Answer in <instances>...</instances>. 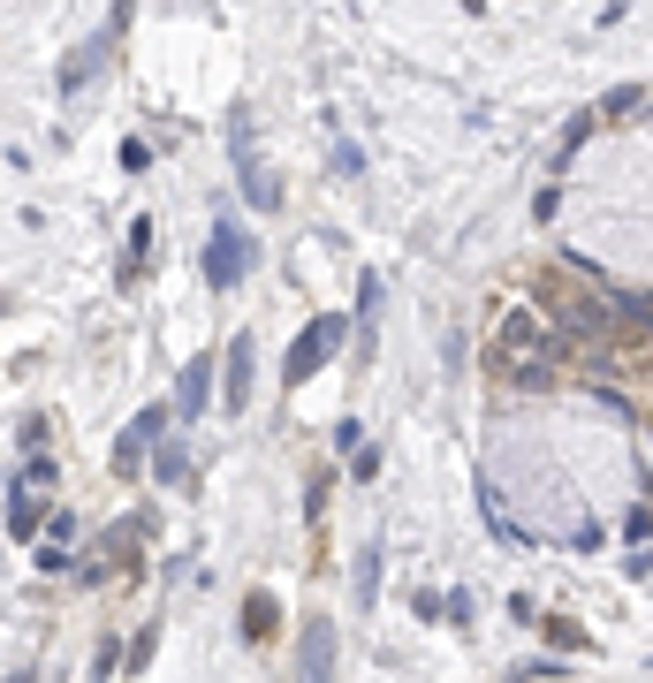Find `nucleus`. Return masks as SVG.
Here are the masks:
<instances>
[{
  "mask_svg": "<svg viewBox=\"0 0 653 683\" xmlns=\"http://www.w3.org/2000/svg\"><path fill=\"white\" fill-rule=\"evenodd\" d=\"M342 342H349V320H342V312H320V320H312L305 335L289 342V364H282V387H305V380L320 372V364L334 357V349H342Z\"/></svg>",
  "mask_w": 653,
  "mask_h": 683,
  "instance_id": "1",
  "label": "nucleus"
},
{
  "mask_svg": "<svg viewBox=\"0 0 653 683\" xmlns=\"http://www.w3.org/2000/svg\"><path fill=\"white\" fill-rule=\"evenodd\" d=\"M244 274H251V236H244V220L213 213V236H205V281H213V289H236Z\"/></svg>",
  "mask_w": 653,
  "mask_h": 683,
  "instance_id": "2",
  "label": "nucleus"
},
{
  "mask_svg": "<svg viewBox=\"0 0 653 683\" xmlns=\"http://www.w3.org/2000/svg\"><path fill=\"white\" fill-rule=\"evenodd\" d=\"M532 357H555V342L539 327V312H501V327H494V372H509V364H532Z\"/></svg>",
  "mask_w": 653,
  "mask_h": 683,
  "instance_id": "3",
  "label": "nucleus"
},
{
  "mask_svg": "<svg viewBox=\"0 0 653 683\" xmlns=\"http://www.w3.org/2000/svg\"><path fill=\"white\" fill-rule=\"evenodd\" d=\"M167 418H175V403H153V410H138V418L122 426V441H115V471H122V479L145 471V456L167 441Z\"/></svg>",
  "mask_w": 653,
  "mask_h": 683,
  "instance_id": "4",
  "label": "nucleus"
},
{
  "mask_svg": "<svg viewBox=\"0 0 653 683\" xmlns=\"http://www.w3.org/2000/svg\"><path fill=\"white\" fill-rule=\"evenodd\" d=\"M228 137H236V182H244V197H251L259 213H274V205H282V182L259 168V153H251V115H244V107L228 115Z\"/></svg>",
  "mask_w": 653,
  "mask_h": 683,
  "instance_id": "5",
  "label": "nucleus"
},
{
  "mask_svg": "<svg viewBox=\"0 0 653 683\" xmlns=\"http://www.w3.org/2000/svg\"><path fill=\"white\" fill-rule=\"evenodd\" d=\"M251 380H259V342L228 335V349H221V410H228V418L251 410Z\"/></svg>",
  "mask_w": 653,
  "mask_h": 683,
  "instance_id": "6",
  "label": "nucleus"
},
{
  "mask_svg": "<svg viewBox=\"0 0 653 683\" xmlns=\"http://www.w3.org/2000/svg\"><path fill=\"white\" fill-rule=\"evenodd\" d=\"M205 410H213V349L175 372V418H205Z\"/></svg>",
  "mask_w": 653,
  "mask_h": 683,
  "instance_id": "7",
  "label": "nucleus"
},
{
  "mask_svg": "<svg viewBox=\"0 0 653 683\" xmlns=\"http://www.w3.org/2000/svg\"><path fill=\"white\" fill-rule=\"evenodd\" d=\"M46 524H54V516L38 510V494H31V479L15 471V479H8V539H15V547H31V539H38Z\"/></svg>",
  "mask_w": 653,
  "mask_h": 683,
  "instance_id": "8",
  "label": "nucleus"
},
{
  "mask_svg": "<svg viewBox=\"0 0 653 683\" xmlns=\"http://www.w3.org/2000/svg\"><path fill=\"white\" fill-rule=\"evenodd\" d=\"M297 669H305V683H334V623H326V615L305 623V654H297Z\"/></svg>",
  "mask_w": 653,
  "mask_h": 683,
  "instance_id": "9",
  "label": "nucleus"
},
{
  "mask_svg": "<svg viewBox=\"0 0 653 683\" xmlns=\"http://www.w3.org/2000/svg\"><path fill=\"white\" fill-rule=\"evenodd\" d=\"M153 471H161V487H175V494L198 479V471H190V448H175V441H161V448H153Z\"/></svg>",
  "mask_w": 653,
  "mask_h": 683,
  "instance_id": "10",
  "label": "nucleus"
},
{
  "mask_svg": "<svg viewBox=\"0 0 653 683\" xmlns=\"http://www.w3.org/2000/svg\"><path fill=\"white\" fill-rule=\"evenodd\" d=\"M372 600H380V539L357 547V608H372Z\"/></svg>",
  "mask_w": 653,
  "mask_h": 683,
  "instance_id": "11",
  "label": "nucleus"
},
{
  "mask_svg": "<svg viewBox=\"0 0 653 683\" xmlns=\"http://www.w3.org/2000/svg\"><path fill=\"white\" fill-rule=\"evenodd\" d=\"M99 53H107V46H69V61H61V92H84V76L99 69Z\"/></svg>",
  "mask_w": 653,
  "mask_h": 683,
  "instance_id": "12",
  "label": "nucleus"
},
{
  "mask_svg": "<svg viewBox=\"0 0 653 683\" xmlns=\"http://www.w3.org/2000/svg\"><path fill=\"white\" fill-rule=\"evenodd\" d=\"M357 335H365V349L380 335V274H365V289H357Z\"/></svg>",
  "mask_w": 653,
  "mask_h": 683,
  "instance_id": "13",
  "label": "nucleus"
},
{
  "mask_svg": "<svg viewBox=\"0 0 653 683\" xmlns=\"http://www.w3.org/2000/svg\"><path fill=\"white\" fill-rule=\"evenodd\" d=\"M501 380H509V387H524V395H539V387L555 380V357H532V364H509Z\"/></svg>",
  "mask_w": 653,
  "mask_h": 683,
  "instance_id": "14",
  "label": "nucleus"
},
{
  "mask_svg": "<svg viewBox=\"0 0 653 683\" xmlns=\"http://www.w3.org/2000/svg\"><path fill=\"white\" fill-rule=\"evenodd\" d=\"M624 539H631V547H653V502H631V516H624Z\"/></svg>",
  "mask_w": 653,
  "mask_h": 683,
  "instance_id": "15",
  "label": "nucleus"
},
{
  "mask_svg": "<svg viewBox=\"0 0 653 683\" xmlns=\"http://www.w3.org/2000/svg\"><path fill=\"white\" fill-rule=\"evenodd\" d=\"M266 623H274V600H266V592H251V600H244V631H251V638H266Z\"/></svg>",
  "mask_w": 653,
  "mask_h": 683,
  "instance_id": "16",
  "label": "nucleus"
},
{
  "mask_svg": "<svg viewBox=\"0 0 653 683\" xmlns=\"http://www.w3.org/2000/svg\"><path fill=\"white\" fill-rule=\"evenodd\" d=\"M153 168V145H145V137H130V145H122V175H145Z\"/></svg>",
  "mask_w": 653,
  "mask_h": 683,
  "instance_id": "17",
  "label": "nucleus"
},
{
  "mask_svg": "<svg viewBox=\"0 0 653 683\" xmlns=\"http://www.w3.org/2000/svg\"><path fill=\"white\" fill-rule=\"evenodd\" d=\"M547 646H562V654H578V646H585V631H570V623H547Z\"/></svg>",
  "mask_w": 653,
  "mask_h": 683,
  "instance_id": "18",
  "label": "nucleus"
},
{
  "mask_svg": "<svg viewBox=\"0 0 653 683\" xmlns=\"http://www.w3.org/2000/svg\"><path fill=\"white\" fill-rule=\"evenodd\" d=\"M8 683H31V676H23V669H15V676H8Z\"/></svg>",
  "mask_w": 653,
  "mask_h": 683,
  "instance_id": "19",
  "label": "nucleus"
}]
</instances>
